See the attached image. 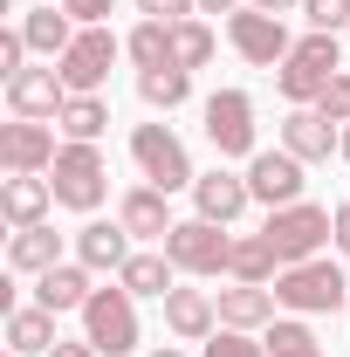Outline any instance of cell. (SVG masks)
<instances>
[{
  "mask_svg": "<svg viewBox=\"0 0 350 357\" xmlns=\"http://www.w3.org/2000/svg\"><path fill=\"white\" fill-rule=\"evenodd\" d=\"M137 96L151 103V110H178L185 96H192V69H137Z\"/></svg>",
  "mask_w": 350,
  "mask_h": 357,
  "instance_id": "27",
  "label": "cell"
},
{
  "mask_svg": "<svg viewBox=\"0 0 350 357\" xmlns=\"http://www.w3.org/2000/svg\"><path fill=\"white\" fill-rule=\"evenodd\" d=\"M316 110H323L330 124H350V69H337V76H330V89L316 96Z\"/></svg>",
  "mask_w": 350,
  "mask_h": 357,
  "instance_id": "34",
  "label": "cell"
},
{
  "mask_svg": "<svg viewBox=\"0 0 350 357\" xmlns=\"http://www.w3.org/2000/svg\"><path fill=\"white\" fill-rule=\"evenodd\" d=\"M337 255H350V199L337 206Z\"/></svg>",
  "mask_w": 350,
  "mask_h": 357,
  "instance_id": "38",
  "label": "cell"
},
{
  "mask_svg": "<svg viewBox=\"0 0 350 357\" xmlns=\"http://www.w3.org/2000/svg\"><path fill=\"white\" fill-rule=\"evenodd\" d=\"M261 323H275V289H261V282L220 289V330H261Z\"/></svg>",
  "mask_w": 350,
  "mask_h": 357,
  "instance_id": "20",
  "label": "cell"
},
{
  "mask_svg": "<svg viewBox=\"0 0 350 357\" xmlns=\"http://www.w3.org/2000/svg\"><path fill=\"white\" fill-rule=\"evenodd\" d=\"M192 7H199V0H137L144 21H192Z\"/></svg>",
  "mask_w": 350,
  "mask_h": 357,
  "instance_id": "36",
  "label": "cell"
},
{
  "mask_svg": "<svg viewBox=\"0 0 350 357\" xmlns=\"http://www.w3.org/2000/svg\"><path fill=\"white\" fill-rule=\"evenodd\" d=\"M344 158H350V124H344Z\"/></svg>",
  "mask_w": 350,
  "mask_h": 357,
  "instance_id": "43",
  "label": "cell"
},
{
  "mask_svg": "<svg viewBox=\"0 0 350 357\" xmlns=\"http://www.w3.org/2000/svg\"><path fill=\"white\" fill-rule=\"evenodd\" d=\"M55 344H62V337H55V310H42V303H35V310H7V351L48 357Z\"/></svg>",
  "mask_w": 350,
  "mask_h": 357,
  "instance_id": "23",
  "label": "cell"
},
{
  "mask_svg": "<svg viewBox=\"0 0 350 357\" xmlns=\"http://www.w3.org/2000/svg\"><path fill=\"white\" fill-rule=\"evenodd\" d=\"M344 69V55H337V35H323V28H309L303 42L289 48V62L275 69V89L303 110V103H316L323 89H330V76Z\"/></svg>",
  "mask_w": 350,
  "mask_h": 357,
  "instance_id": "2",
  "label": "cell"
},
{
  "mask_svg": "<svg viewBox=\"0 0 350 357\" xmlns=\"http://www.w3.org/2000/svg\"><path fill=\"white\" fill-rule=\"evenodd\" d=\"M151 357H185V351H172V344H158V351H151Z\"/></svg>",
  "mask_w": 350,
  "mask_h": 357,
  "instance_id": "42",
  "label": "cell"
},
{
  "mask_svg": "<svg viewBox=\"0 0 350 357\" xmlns=\"http://www.w3.org/2000/svg\"><path fill=\"white\" fill-rule=\"evenodd\" d=\"M48 357H103V351H96V344H89V337H83V344H55V351H48Z\"/></svg>",
  "mask_w": 350,
  "mask_h": 357,
  "instance_id": "39",
  "label": "cell"
},
{
  "mask_svg": "<svg viewBox=\"0 0 350 357\" xmlns=\"http://www.w3.org/2000/svg\"><path fill=\"white\" fill-rule=\"evenodd\" d=\"M165 199H172V192H158V185H131V192H124V206H117V220L131 227V241H165V234L178 227Z\"/></svg>",
  "mask_w": 350,
  "mask_h": 357,
  "instance_id": "19",
  "label": "cell"
},
{
  "mask_svg": "<svg viewBox=\"0 0 350 357\" xmlns=\"http://www.w3.org/2000/svg\"><path fill=\"white\" fill-rule=\"evenodd\" d=\"M124 55H131L137 69H172V21H137Z\"/></svg>",
  "mask_w": 350,
  "mask_h": 357,
  "instance_id": "28",
  "label": "cell"
},
{
  "mask_svg": "<svg viewBox=\"0 0 350 357\" xmlns=\"http://www.w3.org/2000/svg\"><path fill=\"white\" fill-rule=\"evenodd\" d=\"M172 275H178V268H172V255H131L117 282H124L131 296H158V303H165V296H172Z\"/></svg>",
  "mask_w": 350,
  "mask_h": 357,
  "instance_id": "26",
  "label": "cell"
},
{
  "mask_svg": "<svg viewBox=\"0 0 350 357\" xmlns=\"http://www.w3.org/2000/svg\"><path fill=\"white\" fill-rule=\"evenodd\" d=\"M206 137L220 158H254V96L248 89H213L206 96Z\"/></svg>",
  "mask_w": 350,
  "mask_h": 357,
  "instance_id": "9",
  "label": "cell"
},
{
  "mask_svg": "<svg viewBox=\"0 0 350 357\" xmlns=\"http://www.w3.org/2000/svg\"><path fill=\"white\" fill-rule=\"evenodd\" d=\"M261 234H268V248H275V261L296 268V261H316L323 255V241L337 234V213L316 206V199H296V206H275Z\"/></svg>",
  "mask_w": 350,
  "mask_h": 357,
  "instance_id": "1",
  "label": "cell"
},
{
  "mask_svg": "<svg viewBox=\"0 0 350 357\" xmlns=\"http://www.w3.org/2000/svg\"><path fill=\"white\" fill-rule=\"evenodd\" d=\"M21 69H28V35L7 28V35H0V76H21Z\"/></svg>",
  "mask_w": 350,
  "mask_h": 357,
  "instance_id": "35",
  "label": "cell"
},
{
  "mask_svg": "<svg viewBox=\"0 0 350 357\" xmlns=\"http://www.w3.org/2000/svg\"><path fill=\"white\" fill-rule=\"evenodd\" d=\"M117 0H62V14L76 21V28H103V14H110Z\"/></svg>",
  "mask_w": 350,
  "mask_h": 357,
  "instance_id": "37",
  "label": "cell"
},
{
  "mask_svg": "<svg viewBox=\"0 0 350 357\" xmlns=\"http://www.w3.org/2000/svg\"><path fill=\"white\" fill-rule=\"evenodd\" d=\"M83 337L103 357L137 351V296L124 289V282H117V289H96V296L83 303Z\"/></svg>",
  "mask_w": 350,
  "mask_h": 357,
  "instance_id": "5",
  "label": "cell"
},
{
  "mask_svg": "<svg viewBox=\"0 0 350 357\" xmlns=\"http://www.w3.org/2000/svg\"><path fill=\"white\" fill-rule=\"evenodd\" d=\"M7 103H14V117H62V103H69V83H62V69L48 62V69H21V76H7Z\"/></svg>",
  "mask_w": 350,
  "mask_h": 357,
  "instance_id": "13",
  "label": "cell"
},
{
  "mask_svg": "<svg viewBox=\"0 0 350 357\" xmlns=\"http://www.w3.org/2000/svg\"><path fill=\"white\" fill-rule=\"evenodd\" d=\"M282 151H296L303 165H323L330 151H344V124H330L316 103H303V110H289V124H282Z\"/></svg>",
  "mask_w": 350,
  "mask_h": 357,
  "instance_id": "14",
  "label": "cell"
},
{
  "mask_svg": "<svg viewBox=\"0 0 350 357\" xmlns=\"http://www.w3.org/2000/svg\"><path fill=\"white\" fill-rule=\"evenodd\" d=\"M344 310H350V303H344Z\"/></svg>",
  "mask_w": 350,
  "mask_h": 357,
  "instance_id": "45",
  "label": "cell"
},
{
  "mask_svg": "<svg viewBox=\"0 0 350 357\" xmlns=\"http://www.w3.org/2000/svg\"><path fill=\"white\" fill-rule=\"evenodd\" d=\"M213 323H220V303L206 289H172V296H165V330H172L178 344H206Z\"/></svg>",
  "mask_w": 350,
  "mask_h": 357,
  "instance_id": "18",
  "label": "cell"
},
{
  "mask_svg": "<svg viewBox=\"0 0 350 357\" xmlns=\"http://www.w3.org/2000/svg\"><path fill=\"white\" fill-rule=\"evenodd\" d=\"M206 357H268V344H254V330H213Z\"/></svg>",
  "mask_w": 350,
  "mask_h": 357,
  "instance_id": "32",
  "label": "cell"
},
{
  "mask_svg": "<svg viewBox=\"0 0 350 357\" xmlns=\"http://www.w3.org/2000/svg\"><path fill=\"white\" fill-rule=\"evenodd\" d=\"M7 357H21V351H7Z\"/></svg>",
  "mask_w": 350,
  "mask_h": 357,
  "instance_id": "44",
  "label": "cell"
},
{
  "mask_svg": "<svg viewBox=\"0 0 350 357\" xmlns=\"http://www.w3.org/2000/svg\"><path fill=\"white\" fill-rule=\"evenodd\" d=\"M62 261V234H55V227H21V234H14V241H7V268H14V275H48V268Z\"/></svg>",
  "mask_w": 350,
  "mask_h": 357,
  "instance_id": "22",
  "label": "cell"
},
{
  "mask_svg": "<svg viewBox=\"0 0 350 357\" xmlns=\"http://www.w3.org/2000/svg\"><path fill=\"white\" fill-rule=\"evenodd\" d=\"M55 124H62V137H69V144H96V137H103V124H110V103H103V96H69Z\"/></svg>",
  "mask_w": 350,
  "mask_h": 357,
  "instance_id": "25",
  "label": "cell"
},
{
  "mask_svg": "<svg viewBox=\"0 0 350 357\" xmlns=\"http://www.w3.org/2000/svg\"><path fill=\"white\" fill-rule=\"evenodd\" d=\"M303 158H296V151H254V158H248V192H254V199H261L268 213H275V206H296V199H303Z\"/></svg>",
  "mask_w": 350,
  "mask_h": 357,
  "instance_id": "11",
  "label": "cell"
},
{
  "mask_svg": "<svg viewBox=\"0 0 350 357\" xmlns=\"http://www.w3.org/2000/svg\"><path fill=\"white\" fill-rule=\"evenodd\" d=\"M248 7H261V14H289V7H303V0H248Z\"/></svg>",
  "mask_w": 350,
  "mask_h": 357,
  "instance_id": "40",
  "label": "cell"
},
{
  "mask_svg": "<svg viewBox=\"0 0 350 357\" xmlns=\"http://www.w3.org/2000/svg\"><path fill=\"white\" fill-rule=\"evenodd\" d=\"M76 255H83L89 275H124V261H131V227L124 220H89L83 234H76Z\"/></svg>",
  "mask_w": 350,
  "mask_h": 357,
  "instance_id": "17",
  "label": "cell"
},
{
  "mask_svg": "<svg viewBox=\"0 0 350 357\" xmlns=\"http://www.w3.org/2000/svg\"><path fill=\"white\" fill-rule=\"evenodd\" d=\"M117 35L110 28H83L76 42L55 55V69H62V83H69V96H96V89L110 83V62H117Z\"/></svg>",
  "mask_w": 350,
  "mask_h": 357,
  "instance_id": "8",
  "label": "cell"
},
{
  "mask_svg": "<svg viewBox=\"0 0 350 357\" xmlns=\"http://www.w3.org/2000/svg\"><path fill=\"white\" fill-rule=\"evenodd\" d=\"M131 158L137 172H144V185H158V192H178V185H192V158H185V144H178L165 124H137L131 131Z\"/></svg>",
  "mask_w": 350,
  "mask_h": 357,
  "instance_id": "6",
  "label": "cell"
},
{
  "mask_svg": "<svg viewBox=\"0 0 350 357\" xmlns=\"http://www.w3.org/2000/svg\"><path fill=\"white\" fill-rule=\"evenodd\" d=\"M241 0H199V14H234Z\"/></svg>",
  "mask_w": 350,
  "mask_h": 357,
  "instance_id": "41",
  "label": "cell"
},
{
  "mask_svg": "<svg viewBox=\"0 0 350 357\" xmlns=\"http://www.w3.org/2000/svg\"><path fill=\"white\" fill-rule=\"evenodd\" d=\"M275 303L296 310V316H323V310H344V303H350V282H344L337 261L316 255V261H296V268L275 275Z\"/></svg>",
  "mask_w": 350,
  "mask_h": 357,
  "instance_id": "4",
  "label": "cell"
},
{
  "mask_svg": "<svg viewBox=\"0 0 350 357\" xmlns=\"http://www.w3.org/2000/svg\"><path fill=\"white\" fill-rule=\"evenodd\" d=\"M165 255H172L178 275H220V268L234 261V234L192 213V220H178L172 234H165Z\"/></svg>",
  "mask_w": 350,
  "mask_h": 357,
  "instance_id": "7",
  "label": "cell"
},
{
  "mask_svg": "<svg viewBox=\"0 0 350 357\" xmlns=\"http://www.w3.org/2000/svg\"><path fill=\"white\" fill-rule=\"evenodd\" d=\"M227 275H234V282H261V289H268V275H282L275 248H268V234H248V241H234V261H227Z\"/></svg>",
  "mask_w": 350,
  "mask_h": 357,
  "instance_id": "29",
  "label": "cell"
},
{
  "mask_svg": "<svg viewBox=\"0 0 350 357\" xmlns=\"http://www.w3.org/2000/svg\"><path fill=\"white\" fill-rule=\"evenodd\" d=\"M303 21L323 28V35H337V28H350V0H303Z\"/></svg>",
  "mask_w": 350,
  "mask_h": 357,
  "instance_id": "33",
  "label": "cell"
},
{
  "mask_svg": "<svg viewBox=\"0 0 350 357\" xmlns=\"http://www.w3.org/2000/svg\"><path fill=\"white\" fill-rule=\"evenodd\" d=\"M248 172H206V178H192V206H199V220H213V227H234L241 213H248Z\"/></svg>",
  "mask_w": 350,
  "mask_h": 357,
  "instance_id": "16",
  "label": "cell"
},
{
  "mask_svg": "<svg viewBox=\"0 0 350 357\" xmlns=\"http://www.w3.org/2000/svg\"><path fill=\"white\" fill-rule=\"evenodd\" d=\"M89 296H96V289H89V268H83V261H76V268L55 261L48 275H35V303H42V310H55V316H62V310H83Z\"/></svg>",
  "mask_w": 350,
  "mask_h": 357,
  "instance_id": "21",
  "label": "cell"
},
{
  "mask_svg": "<svg viewBox=\"0 0 350 357\" xmlns=\"http://www.w3.org/2000/svg\"><path fill=\"white\" fill-rule=\"evenodd\" d=\"M227 42L241 48L254 69H282L289 62V28H282V14H261V7H241V14H227Z\"/></svg>",
  "mask_w": 350,
  "mask_h": 357,
  "instance_id": "10",
  "label": "cell"
},
{
  "mask_svg": "<svg viewBox=\"0 0 350 357\" xmlns=\"http://www.w3.org/2000/svg\"><path fill=\"white\" fill-rule=\"evenodd\" d=\"M55 151H62V144H55V131H48L42 117H14V124L0 131V165H7V172H48Z\"/></svg>",
  "mask_w": 350,
  "mask_h": 357,
  "instance_id": "12",
  "label": "cell"
},
{
  "mask_svg": "<svg viewBox=\"0 0 350 357\" xmlns=\"http://www.w3.org/2000/svg\"><path fill=\"white\" fill-rule=\"evenodd\" d=\"M48 206H55V185H48L42 172H7L0 178V220L14 227H42L48 220Z\"/></svg>",
  "mask_w": 350,
  "mask_h": 357,
  "instance_id": "15",
  "label": "cell"
},
{
  "mask_svg": "<svg viewBox=\"0 0 350 357\" xmlns=\"http://www.w3.org/2000/svg\"><path fill=\"white\" fill-rule=\"evenodd\" d=\"M172 62L178 69H206L213 62V28L206 21H172Z\"/></svg>",
  "mask_w": 350,
  "mask_h": 357,
  "instance_id": "30",
  "label": "cell"
},
{
  "mask_svg": "<svg viewBox=\"0 0 350 357\" xmlns=\"http://www.w3.org/2000/svg\"><path fill=\"white\" fill-rule=\"evenodd\" d=\"M268 357H323L316 351V337H309V323H268Z\"/></svg>",
  "mask_w": 350,
  "mask_h": 357,
  "instance_id": "31",
  "label": "cell"
},
{
  "mask_svg": "<svg viewBox=\"0 0 350 357\" xmlns=\"http://www.w3.org/2000/svg\"><path fill=\"white\" fill-rule=\"evenodd\" d=\"M48 185H55V206H69V213H96L103 192H110V165H103L96 144H62L55 165H48Z\"/></svg>",
  "mask_w": 350,
  "mask_h": 357,
  "instance_id": "3",
  "label": "cell"
},
{
  "mask_svg": "<svg viewBox=\"0 0 350 357\" xmlns=\"http://www.w3.org/2000/svg\"><path fill=\"white\" fill-rule=\"evenodd\" d=\"M21 35H28V48H35V55H62L83 28H76L62 7H28V14H21Z\"/></svg>",
  "mask_w": 350,
  "mask_h": 357,
  "instance_id": "24",
  "label": "cell"
}]
</instances>
